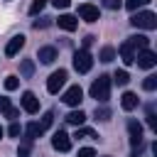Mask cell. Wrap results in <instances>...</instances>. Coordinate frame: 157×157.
Segmentation results:
<instances>
[{"label": "cell", "mask_w": 157, "mask_h": 157, "mask_svg": "<svg viewBox=\"0 0 157 157\" xmlns=\"http://www.w3.org/2000/svg\"><path fill=\"white\" fill-rule=\"evenodd\" d=\"M88 93H91V98H96V101L105 103V101H108V96H110V76L101 74V76H98V78L91 83Z\"/></svg>", "instance_id": "obj_1"}, {"label": "cell", "mask_w": 157, "mask_h": 157, "mask_svg": "<svg viewBox=\"0 0 157 157\" xmlns=\"http://www.w3.org/2000/svg\"><path fill=\"white\" fill-rule=\"evenodd\" d=\"M130 22H132V27H137V29H155V27H157V15L150 12V10H142V12H135Z\"/></svg>", "instance_id": "obj_2"}, {"label": "cell", "mask_w": 157, "mask_h": 157, "mask_svg": "<svg viewBox=\"0 0 157 157\" xmlns=\"http://www.w3.org/2000/svg\"><path fill=\"white\" fill-rule=\"evenodd\" d=\"M91 66H93V56H91L86 49H78V52L74 54V69H76L78 74H86V71H91Z\"/></svg>", "instance_id": "obj_3"}, {"label": "cell", "mask_w": 157, "mask_h": 157, "mask_svg": "<svg viewBox=\"0 0 157 157\" xmlns=\"http://www.w3.org/2000/svg\"><path fill=\"white\" fill-rule=\"evenodd\" d=\"M135 61H137L140 69H152V66L157 64V54H155L152 49H140V52L135 54Z\"/></svg>", "instance_id": "obj_4"}, {"label": "cell", "mask_w": 157, "mask_h": 157, "mask_svg": "<svg viewBox=\"0 0 157 157\" xmlns=\"http://www.w3.org/2000/svg\"><path fill=\"white\" fill-rule=\"evenodd\" d=\"M52 147H54L56 152H69V150H71V137H69L64 130H56V132L52 135Z\"/></svg>", "instance_id": "obj_5"}, {"label": "cell", "mask_w": 157, "mask_h": 157, "mask_svg": "<svg viewBox=\"0 0 157 157\" xmlns=\"http://www.w3.org/2000/svg\"><path fill=\"white\" fill-rule=\"evenodd\" d=\"M66 83V71L64 69H59V71H54L49 78H47V91L49 93H59V88Z\"/></svg>", "instance_id": "obj_6"}, {"label": "cell", "mask_w": 157, "mask_h": 157, "mask_svg": "<svg viewBox=\"0 0 157 157\" xmlns=\"http://www.w3.org/2000/svg\"><path fill=\"white\" fill-rule=\"evenodd\" d=\"M78 15H81V20H86V22H98V7L96 5H91V2H83V5H78Z\"/></svg>", "instance_id": "obj_7"}, {"label": "cell", "mask_w": 157, "mask_h": 157, "mask_svg": "<svg viewBox=\"0 0 157 157\" xmlns=\"http://www.w3.org/2000/svg\"><path fill=\"white\" fill-rule=\"evenodd\" d=\"M66 105H78L81 101H83V91H81V86H71V88H66V93H64V98H61Z\"/></svg>", "instance_id": "obj_8"}, {"label": "cell", "mask_w": 157, "mask_h": 157, "mask_svg": "<svg viewBox=\"0 0 157 157\" xmlns=\"http://www.w3.org/2000/svg\"><path fill=\"white\" fill-rule=\"evenodd\" d=\"M135 54H137V49L132 47V42H130V39H125V42L120 44V59L130 66V64H135Z\"/></svg>", "instance_id": "obj_9"}, {"label": "cell", "mask_w": 157, "mask_h": 157, "mask_svg": "<svg viewBox=\"0 0 157 157\" xmlns=\"http://www.w3.org/2000/svg\"><path fill=\"white\" fill-rule=\"evenodd\" d=\"M128 132H130L132 147H135V145H142V125H140L137 120H128Z\"/></svg>", "instance_id": "obj_10"}, {"label": "cell", "mask_w": 157, "mask_h": 157, "mask_svg": "<svg viewBox=\"0 0 157 157\" xmlns=\"http://www.w3.org/2000/svg\"><path fill=\"white\" fill-rule=\"evenodd\" d=\"M22 47H25V34H15V37L5 44V54H7V56H15Z\"/></svg>", "instance_id": "obj_11"}, {"label": "cell", "mask_w": 157, "mask_h": 157, "mask_svg": "<svg viewBox=\"0 0 157 157\" xmlns=\"http://www.w3.org/2000/svg\"><path fill=\"white\" fill-rule=\"evenodd\" d=\"M22 108H25L27 113H37V110H39V101H37V96H34L32 91H25V93H22Z\"/></svg>", "instance_id": "obj_12"}, {"label": "cell", "mask_w": 157, "mask_h": 157, "mask_svg": "<svg viewBox=\"0 0 157 157\" xmlns=\"http://www.w3.org/2000/svg\"><path fill=\"white\" fill-rule=\"evenodd\" d=\"M44 132V128H42V123H37V120H32L27 128H25V140H29V142H34L39 135Z\"/></svg>", "instance_id": "obj_13"}, {"label": "cell", "mask_w": 157, "mask_h": 157, "mask_svg": "<svg viewBox=\"0 0 157 157\" xmlns=\"http://www.w3.org/2000/svg\"><path fill=\"white\" fill-rule=\"evenodd\" d=\"M56 25H59L61 29H66V32H74V29L78 27V20H76L74 15H59V20H56Z\"/></svg>", "instance_id": "obj_14"}, {"label": "cell", "mask_w": 157, "mask_h": 157, "mask_svg": "<svg viewBox=\"0 0 157 157\" xmlns=\"http://www.w3.org/2000/svg\"><path fill=\"white\" fill-rule=\"evenodd\" d=\"M37 56H39L42 64H52V61L56 59V49H54V47H42V49L37 52Z\"/></svg>", "instance_id": "obj_15"}, {"label": "cell", "mask_w": 157, "mask_h": 157, "mask_svg": "<svg viewBox=\"0 0 157 157\" xmlns=\"http://www.w3.org/2000/svg\"><path fill=\"white\" fill-rule=\"evenodd\" d=\"M137 103H140V98L135 96V93H123V98H120V105H123V110H132V108H137Z\"/></svg>", "instance_id": "obj_16"}, {"label": "cell", "mask_w": 157, "mask_h": 157, "mask_svg": "<svg viewBox=\"0 0 157 157\" xmlns=\"http://www.w3.org/2000/svg\"><path fill=\"white\" fill-rule=\"evenodd\" d=\"M66 123H69V125H76V128H81V125L86 123V113H83V110H71V113L66 115Z\"/></svg>", "instance_id": "obj_17"}, {"label": "cell", "mask_w": 157, "mask_h": 157, "mask_svg": "<svg viewBox=\"0 0 157 157\" xmlns=\"http://www.w3.org/2000/svg\"><path fill=\"white\" fill-rule=\"evenodd\" d=\"M0 113H2L5 118H12V120H15L17 115H20V110H17V108H12L7 98H0Z\"/></svg>", "instance_id": "obj_18"}, {"label": "cell", "mask_w": 157, "mask_h": 157, "mask_svg": "<svg viewBox=\"0 0 157 157\" xmlns=\"http://www.w3.org/2000/svg\"><path fill=\"white\" fill-rule=\"evenodd\" d=\"M128 39L132 42V47H135L137 52H140V49H147V42H150V39L142 37V34H135V37H128Z\"/></svg>", "instance_id": "obj_19"}, {"label": "cell", "mask_w": 157, "mask_h": 157, "mask_svg": "<svg viewBox=\"0 0 157 157\" xmlns=\"http://www.w3.org/2000/svg\"><path fill=\"white\" fill-rule=\"evenodd\" d=\"M20 74H22V76H25V78H29V76H32V74H34V64H32V61H29V59H25V61H22V64H20Z\"/></svg>", "instance_id": "obj_20"}, {"label": "cell", "mask_w": 157, "mask_h": 157, "mask_svg": "<svg viewBox=\"0 0 157 157\" xmlns=\"http://www.w3.org/2000/svg\"><path fill=\"white\" fill-rule=\"evenodd\" d=\"M113 81H115L118 86H125V83L130 81V76H128V71H125V69H118V71L113 74Z\"/></svg>", "instance_id": "obj_21"}, {"label": "cell", "mask_w": 157, "mask_h": 157, "mask_svg": "<svg viewBox=\"0 0 157 157\" xmlns=\"http://www.w3.org/2000/svg\"><path fill=\"white\" fill-rule=\"evenodd\" d=\"M142 88H145V91H155V88H157V76H155V74L145 76V81H142Z\"/></svg>", "instance_id": "obj_22"}, {"label": "cell", "mask_w": 157, "mask_h": 157, "mask_svg": "<svg viewBox=\"0 0 157 157\" xmlns=\"http://www.w3.org/2000/svg\"><path fill=\"white\" fill-rule=\"evenodd\" d=\"M98 120H110V108H105V105H96V113H93Z\"/></svg>", "instance_id": "obj_23"}, {"label": "cell", "mask_w": 157, "mask_h": 157, "mask_svg": "<svg viewBox=\"0 0 157 157\" xmlns=\"http://www.w3.org/2000/svg\"><path fill=\"white\" fill-rule=\"evenodd\" d=\"M115 59V49L113 47H103L101 49V61H113Z\"/></svg>", "instance_id": "obj_24"}, {"label": "cell", "mask_w": 157, "mask_h": 157, "mask_svg": "<svg viewBox=\"0 0 157 157\" xmlns=\"http://www.w3.org/2000/svg\"><path fill=\"white\" fill-rule=\"evenodd\" d=\"M29 152H32V142L25 140V142L17 147V157H29Z\"/></svg>", "instance_id": "obj_25"}, {"label": "cell", "mask_w": 157, "mask_h": 157, "mask_svg": "<svg viewBox=\"0 0 157 157\" xmlns=\"http://www.w3.org/2000/svg\"><path fill=\"white\" fill-rule=\"evenodd\" d=\"M150 0H125V7L130 10V12H135V10H140L142 5H147Z\"/></svg>", "instance_id": "obj_26"}, {"label": "cell", "mask_w": 157, "mask_h": 157, "mask_svg": "<svg viewBox=\"0 0 157 157\" xmlns=\"http://www.w3.org/2000/svg\"><path fill=\"white\" fill-rule=\"evenodd\" d=\"M44 5H47V0H32V5H29V15L42 12V10H44Z\"/></svg>", "instance_id": "obj_27"}, {"label": "cell", "mask_w": 157, "mask_h": 157, "mask_svg": "<svg viewBox=\"0 0 157 157\" xmlns=\"http://www.w3.org/2000/svg\"><path fill=\"white\" fill-rule=\"evenodd\" d=\"M17 86H20V78H17V76H7V78H5V88H7V91H15Z\"/></svg>", "instance_id": "obj_28"}, {"label": "cell", "mask_w": 157, "mask_h": 157, "mask_svg": "<svg viewBox=\"0 0 157 157\" xmlns=\"http://www.w3.org/2000/svg\"><path fill=\"white\" fill-rule=\"evenodd\" d=\"M52 22H49V17H39V20H34V29H44V27H49Z\"/></svg>", "instance_id": "obj_29"}, {"label": "cell", "mask_w": 157, "mask_h": 157, "mask_svg": "<svg viewBox=\"0 0 157 157\" xmlns=\"http://www.w3.org/2000/svg\"><path fill=\"white\" fill-rule=\"evenodd\" d=\"M52 120H54V113H52V110H47V113H44V118H42V128L47 130V128L52 125Z\"/></svg>", "instance_id": "obj_30"}, {"label": "cell", "mask_w": 157, "mask_h": 157, "mask_svg": "<svg viewBox=\"0 0 157 157\" xmlns=\"http://www.w3.org/2000/svg\"><path fill=\"white\" fill-rule=\"evenodd\" d=\"M147 123H150L152 130H157V118H155V110L152 108H147Z\"/></svg>", "instance_id": "obj_31"}, {"label": "cell", "mask_w": 157, "mask_h": 157, "mask_svg": "<svg viewBox=\"0 0 157 157\" xmlns=\"http://www.w3.org/2000/svg\"><path fill=\"white\" fill-rule=\"evenodd\" d=\"M76 137H96V132L88 130V128H78V130H76Z\"/></svg>", "instance_id": "obj_32"}, {"label": "cell", "mask_w": 157, "mask_h": 157, "mask_svg": "<svg viewBox=\"0 0 157 157\" xmlns=\"http://www.w3.org/2000/svg\"><path fill=\"white\" fill-rule=\"evenodd\" d=\"M123 5V0H103V7H108V10H118Z\"/></svg>", "instance_id": "obj_33"}, {"label": "cell", "mask_w": 157, "mask_h": 157, "mask_svg": "<svg viewBox=\"0 0 157 157\" xmlns=\"http://www.w3.org/2000/svg\"><path fill=\"white\" fill-rule=\"evenodd\" d=\"M20 132H22V128H20V125H17V123H12V125H10V128H7V135H10V137H17V135H20Z\"/></svg>", "instance_id": "obj_34"}, {"label": "cell", "mask_w": 157, "mask_h": 157, "mask_svg": "<svg viewBox=\"0 0 157 157\" xmlns=\"http://www.w3.org/2000/svg\"><path fill=\"white\" fill-rule=\"evenodd\" d=\"M78 157H96V152H93L91 147H81V150H78Z\"/></svg>", "instance_id": "obj_35"}, {"label": "cell", "mask_w": 157, "mask_h": 157, "mask_svg": "<svg viewBox=\"0 0 157 157\" xmlns=\"http://www.w3.org/2000/svg\"><path fill=\"white\" fill-rule=\"evenodd\" d=\"M52 5H54V7H59V10H64V7H69V5H71V0H52Z\"/></svg>", "instance_id": "obj_36"}, {"label": "cell", "mask_w": 157, "mask_h": 157, "mask_svg": "<svg viewBox=\"0 0 157 157\" xmlns=\"http://www.w3.org/2000/svg\"><path fill=\"white\" fill-rule=\"evenodd\" d=\"M93 39H96L93 34H86V37H83V49H86V52H88V47L93 44Z\"/></svg>", "instance_id": "obj_37"}, {"label": "cell", "mask_w": 157, "mask_h": 157, "mask_svg": "<svg viewBox=\"0 0 157 157\" xmlns=\"http://www.w3.org/2000/svg\"><path fill=\"white\" fill-rule=\"evenodd\" d=\"M0 137H2V128H0Z\"/></svg>", "instance_id": "obj_38"}]
</instances>
